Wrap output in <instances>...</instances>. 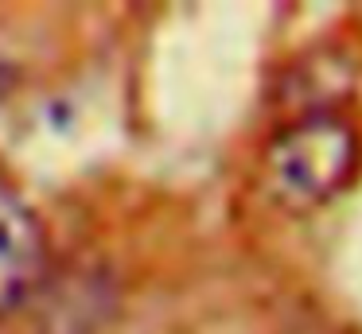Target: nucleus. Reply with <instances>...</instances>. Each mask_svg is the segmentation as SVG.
<instances>
[{"label":"nucleus","mask_w":362,"mask_h":334,"mask_svg":"<svg viewBox=\"0 0 362 334\" xmlns=\"http://www.w3.org/2000/svg\"><path fill=\"white\" fill-rule=\"evenodd\" d=\"M358 163V136L331 109L288 121L265 152L269 183L292 206H320L346 186Z\"/></svg>","instance_id":"1"},{"label":"nucleus","mask_w":362,"mask_h":334,"mask_svg":"<svg viewBox=\"0 0 362 334\" xmlns=\"http://www.w3.org/2000/svg\"><path fill=\"white\" fill-rule=\"evenodd\" d=\"M47 272V237L35 210L0 179V318L24 307Z\"/></svg>","instance_id":"2"}]
</instances>
